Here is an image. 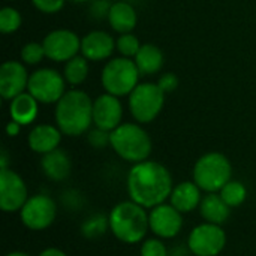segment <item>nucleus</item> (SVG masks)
Returning a JSON list of instances; mask_svg holds the SVG:
<instances>
[{
	"label": "nucleus",
	"instance_id": "nucleus-22",
	"mask_svg": "<svg viewBox=\"0 0 256 256\" xmlns=\"http://www.w3.org/2000/svg\"><path fill=\"white\" fill-rule=\"evenodd\" d=\"M200 213L206 222L214 225H224L230 218L231 207L222 200L220 195L208 194L207 196L202 198L200 204Z\"/></svg>",
	"mask_w": 256,
	"mask_h": 256
},
{
	"label": "nucleus",
	"instance_id": "nucleus-6",
	"mask_svg": "<svg viewBox=\"0 0 256 256\" xmlns=\"http://www.w3.org/2000/svg\"><path fill=\"white\" fill-rule=\"evenodd\" d=\"M140 76L141 74L135 64V60L117 57L104 66L100 82L106 93L122 98L129 96L135 90V87L140 84Z\"/></svg>",
	"mask_w": 256,
	"mask_h": 256
},
{
	"label": "nucleus",
	"instance_id": "nucleus-31",
	"mask_svg": "<svg viewBox=\"0 0 256 256\" xmlns=\"http://www.w3.org/2000/svg\"><path fill=\"white\" fill-rule=\"evenodd\" d=\"M110 134L111 132H106L104 129L94 128L88 134V142H90V146L94 147V148H104L105 146L110 144Z\"/></svg>",
	"mask_w": 256,
	"mask_h": 256
},
{
	"label": "nucleus",
	"instance_id": "nucleus-4",
	"mask_svg": "<svg viewBox=\"0 0 256 256\" xmlns=\"http://www.w3.org/2000/svg\"><path fill=\"white\" fill-rule=\"evenodd\" d=\"M110 146L123 159L132 164L144 162L152 153L148 134L135 123H122L110 134Z\"/></svg>",
	"mask_w": 256,
	"mask_h": 256
},
{
	"label": "nucleus",
	"instance_id": "nucleus-25",
	"mask_svg": "<svg viewBox=\"0 0 256 256\" xmlns=\"http://www.w3.org/2000/svg\"><path fill=\"white\" fill-rule=\"evenodd\" d=\"M222 200L230 206V207H238L242 206L246 198H248V190L246 186L242 182H236V180H230L222 189L220 194Z\"/></svg>",
	"mask_w": 256,
	"mask_h": 256
},
{
	"label": "nucleus",
	"instance_id": "nucleus-33",
	"mask_svg": "<svg viewBox=\"0 0 256 256\" xmlns=\"http://www.w3.org/2000/svg\"><path fill=\"white\" fill-rule=\"evenodd\" d=\"M180 81H178V76L172 72H165L164 75H160L159 81H158V86L160 87V90L166 94V93H171L174 92L177 87H178Z\"/></svg>",
	"mask_w": 256,
	"mask_h": 256
},
{
	"label": "nucleus",
	"instance_id": "nucleus-20",
	"mask_svg": "<svg viewBox=\"0 0 256 256\" xmlns=\"http://www.w3.org/2000/svg\"><path fill=\"white\" fill-rule=\"evenodd\" d=\"M40 168L50 180L63 182L69 177L70 170H72V164H70L69 156L63 150L56 148V150L42 156Z\"/></svg>",
	"mask_w": 256,
	"mask_h": 256
},
{
	"label": "nucleus",
	"instance_id": "nucleus-2",
	"mask_svg": "<svg viewBox=\"0 0 256 256\" xmlns=\"http://www.w3.org/2000/svg\"><path fill=\"white\" fill-rule=\"evenodd\" d=\"M54 117L62 134L80 136L93 123V100L82 90H69L56 104Z\"/></svg>",
	"mask_w": 256,
	"mask_h": 256
},
{
	"label": "nucleus",
	"instance_id": "nucleus-1",
	"mask_svg": "<svg viewBox=\"0 0 256 256\" xmlns=\"http://www.w3.org/2000/svg\"><path fill=\"white\" fill-rule=\"evenodd\" d=\"M126 186L130 201L144 208H153L164 204L174 188L170 171L154 160L134 164L128 172Z\"/></svg>",
	"mask_w": 256,
	"mask_h": 256
},
{
	"label": "nucleus",
	"instance_id": "nucleus-17",
	"mask_svg": "<svg viewBox=\"0 0 256 256\" xmlns=\"http://www.w3.org/2000/svg\"><path fill=\"white\" fill-rule=\"evenodd\" d=\"M28 147L39 154H46L56 148L62 141V130L51 124H38L28 134Z\"/></svg>",
	"mask_w": 256,
	"mask_h": 256
},
{
	"label": "nucleus",
	"instance_id": "nucleus-10",
	"mask_svg": "<svg viewBox=\"0 0 256 256\" xmlns=\"http://www.w3.org/2000/svg\"><path fill=\"white\" fill-rule=\"evenodd\" d=\"M226 244V234L222 225L202 224L192 230L188 238V246L196 256H218Z\"/></svg>",
	"mask_w": 256,
	"mask_h": 256
},
{
	"label": "nucleus",
	"instance_id": "nucleus-21",
	"mask_svg": "<svg viewBox=\"0 0 256 256\" xmlns=\"http://www.w3.org/2000/svg\"><path fill=\"white\" fill-rule=\"evenodd\" d=\"M39 112V102L27 92L18 94L10 100L9 114L10 120L20 123L21 126H27L34 122Z\"/></svg>",
	"mask_w": 256,
	"mask_h": 256
},
{
	"label": "nucleus",
	"instance_id": "nucleus-19",
	"mask_svg": "<svg viewBox=\"0 0 256 256\" xmlns=\"http://www.w3.org/2000/svg\"><path fill=\"white\" fill-rule=\"evenodd\" d=\"M108 22L114 32L118 34L123 33H132V30L136 27V12L132 4L126 2H116L108 9Z\"/></svg>",
	"mask_w": 256,
	"mask_h": 256
},
{
	"label": "nucleus",
	"instance_id": "nucleus-24",
	"mask_svg": "<svg viewBox=\"0 0 256 256\" xmlns=\"http://www.w3.org/2000/svg\"><path fill=\"white\" fill-rule=\"evenodd\" d=\"M63 76L68 84L80 86L88 76V60L84 56H75L66 62L63 69Z\"/></svg>",
	"mask_w": 256,
	"mask_h": 256
},
{
	"label": "nucleus",
	"instance_id": "nucleus-34",
	"mask_svg": "<svg viewBox=\"0 0 256 256\" xmlns=\"http://www.w3.org/2000/svg\"><path fill=\"white\" fill-rule=\"evenodd\" d=\"M20 130H21V124L14 122V120H10L8 123V126H6V132H8L9 136H16L20 134Z\"/></svg>",
	"mask_w": 256,
	"mask_h": 256
},
{
	"label": "nucleus",
	"instance_id": "nucleus-3",
	"mask_svg": "<svg viewBox=\"0 0 256 256\" xmlns=\"http://www.w3.org/2000/svg\"><path fill=\"white\" fill-rule=\"evenodd\" d=\"M108 220L112 236L126 244L142 242L150 230L146 208L134 201H123L117 204L111 210Z\"/></svg>",
	"mask_w": 256,
	"mask_h": 256
},
{
	"label": "nucleus",
	"instance_id": "nucleus-27",
	"mask_svg": "<svg viewBox=\"0 0 256 256\" xmlns=\"http://www.w3.org/2000/svg\"><path fill=\"white\" fill-rule=\"evenodd\" d=\"M140 48H141V42L132 33H123L116 40V50L122 54V57L132 58L136 56Z\"/></svg>",
	"mask_w": 256,
	"mask_h": 256
},
{
	"label": "nucleus",
	"instance_id": "nucleus-32",
	"mask_svg": "<svg viewBox=\"0 0 256 256\" xmlns=\"http://www.w3.org/2000/svg\"><path fill=\"white\" fill-rule=\"evenodd\" d=\"M66 0H32L33 6L44 14H56L64 6Z\"/></svg>",
	"mask_w": 256,
	"mask_h": 256
},
{
	"label": "nucleus",
	"instance_id": "nucleus-5",
	"mask_svg": "<svg viewBox=\"0 0 256 256\" xmlns=\"http://www.w3.org/2000/svg\"><path fill=\"white\" fill-rule=\"evenodd\" d=\"M232 166L230 159L218 152L201 156L194 166V182L201 190L208 194L220 192V189L231 180Z\"/></svg>",
	"mask_w": 256,
	"mask_h": 256
},
{
	"label": "nucleus",
	"instance_id": "nucleus-7",
	"mask_svg": "<svg viewBox=\"0 0 256 256\" xmlns=\"http://www.w3.org/2000/svg\"><path fill=\"white\" fill-rule=\"evenodd\" d=\"M165 93L154 82H142L129 94V110L138 123L153 122L162 111Z\"/></svg>",
	"mask_w": 256,
	"mask_h": 256
},
{
	"label": "nucleus",
	"instance_id": "nucleus-35",
	"mask_svg": "<svg viewBox=\"0 0 256 256\" xmlns=\"http://www.w3.org/2000/svg\"><path fill=\"white\" fill-rule=\"evenodd\" d=\"M39 256H68L63 250H60V249H56V248H48V249H45V250H42Z\"/></svg>",
	"mask_w": 256,
	"mask_h": 256
},
{
	"label": "nucleus",
	"instance_id": "nucleus-12",
	"mask_svg": "<svg viewBox=\"0 0 256 256\" xmlns=\"http://www.w3.org/2000/svg\"><path fill=\"white\" fill-rule=\"evenodd\" d=\"M28 200L24 180L15 171L4 168L0 171V208L4 213H15Z\"/></svg>",
	"mask_w": 256,
	"mask_h": 256
},
{
	"label": "nucleus",
	"instance_id": "nucleus-30",
	"mask_svg": "<svg viewBox=\"0 0 256 256\" xmlns=\"http://www.w3.org/2000/svg\"><path fill=\"white\" fill-rule=\"evenodd\" d=\"M141 256H168L166 246L159 238H148L141 246Z\"/></svg>",
	"mask_w": 256,
	"mask_h": 256
},
{
	"label": "nucleus",
	"instance_id": "nucleus-29",
	"mask_svg": "<svg viewBox=\"0 0 256 256\" xmlns=\"http://www.w3.org/2000/svg\"><path fill=\"white\" fill-rule=\"evenodd\" d=\"M108 226H110V220L100 214H96V216L87 219L81 230H82V236H86L88 238H94V237H100L106 231Z\"/></svg>",
	"mask_w": 256,
	"mask_h": 256
},
{
	"label": "nucleus",
	"instance_id": "nucleus-14",
	"mask_svg": "<svg viewBox=\"0 0 256 256\" xmlns=\"http://www.w3.org/2000/svg\"><path fill=\"white\" fill-rule=\"evenodd\" d=\"M123 106L117 96L104 93L93 100V123L96 128L112 132L122 124Z\"/></svg>",
	"mask_w": 256,
	"mask_h": 256
},
{
	"label": "nucleus",
	"instance_id": "nucleus-23",
	"mask_svg": "<svg viewBox=\"0 0 256 256\" xmlns=\"http://www.w3.org/2000/svg\"><path fill=\"white\" fill-rule=\"evenodd\" d=\"M134 60L141 75H153L164 68L165 58L159 46H156L154 44H144L141 45Z\"/></svg>",
	"mask_w": 256,
	"mask_h": 256
},
{
	"label": "nucleus",
	"instance_id": "nucleus-16",
	"mask_svg": "<svg viewBox=\"0 0 256 256\" xmlns=\"http://www.w3.org/2000/svg\"><path fill=\"white\" fill-rule=\"evenodd\" d=\"M116 50V40L104 30H93L81 39V54L90 62L106 60Z\"/></svg>",
	"mask_w": 256,
	"mask_h": 256
},
{
	"label": "nucleus",
	"instance_id": "nucleus-9",
	"mask_svg": "<svg viewBox=\"0 0 256 256\" xmlns=\"http://www.w3.org/2000/svg\"><path fill=\"white\" fill-rule=\"evenodd\" d=\"M57 216V206L48 195H33L28 196L22 208L20 210V218L24 226L33 231H42L52 225Z\"/></svg>",
	"mask_w": 256,
	"mask_h": 256
},
{
	"label": "nucleus",
	"instance_id": "nucleus-26",
	"mask_svg": "<svg viewBox=\"0 0 256 256\" xmlns=\"http://www.w3.org/2000/svg\"><path fill=\"white\" fill-rule=\"evenodd\" d=\"M22 18L21 14L12 8V6H6L0 10V30L2 33L8 34V33H14L21 27Z\"/></svg>",
	"mask_w": 256,
	"mask_h": 256
},
{
	"label": "nucleus",
	"instance_id": "nucleus-28",
	"mask_svg": "<svg viewBox=\"0 0 256 256\" xmlns=\"http://www.w3.org/2000/svg\"><path fill=\"white\" fill-rule=\"evenodd\" d=\"M20 57H21L22 63H26V64H38L46 57V54H45V48L42 44L28 42L21 48Z\"/></svg>",
	"mask_w": 256,
	"mask_h": 256
},
{
	"label": "nucleus",
	"instance_id": "nucleus-37",
	"mask_svg": "<svg viewBox=\"0 0 256 256\" xmlns=\"http://www.w3.org/2000/svg\"><path fill=\"white\" fill-rule=\"evenodd\" d=\"M70 2H74V3H84V2H87V0H70Z\"/></svg>",
	"mask_w": 256,
	"mask_h": 256
},
{
	"label": "nucleus",
	"instance_id": "nucleus-36",
	"mask_svg": "<svg viewBox=\"0 0 256 256\" xmlns=\"http://www.w3.org/2000/svg\"><path fill=\"white\" fill-rule=\"evenodd\" d=\"M6 256H30L28 254H24V252H12V254H8Z\"/></svg>",
	"mask_w": 256,
	"mask_h": 256
},
{
	"label": "nucleus",
	"instance_id": "nucleus-8",
	"mask_svg": "<svg viewBox=\"0 0 256 256\" xmlns=\"http://www.w3.org/2000/svg\"><path fill=\"white\" fill-rule=\"evenodd\" d=\"M66 80L58 70L42 68L28 76L27 92L39 104H57L66 93Z\"/></svg>",
	"mask_w": 256,
	"mask_h": 256
},
{
	"label": "nucleus",
	"instance_id": "nucleus-18",
	"mask_svg": "<svg viewBox=\"0 0 256 256\" xmlns=\"http://www.w3.org/2000/svg\"><path fill=\"white\" fill-rule=\"evenodd\" d=\"M170 201H171V206L176 207L182 214L190 213L192 210L200 207L202 201L201 189L195 182H182L172 188Z\"/></svg>",
	"mask_w": 256,
	"mask_h": 256
},
{
	"label": "nucleus",
	"instance_id": "nucleus-13",
	"mask_svg": "<svg viewBox=\"0 0 256 256\" xmlns=\"http://www.w3.org/2000/svg\"><path fill=\"white\" fill-rule=\"evenodd\" d=\"M148 225L153 234L159 238H174L183 226L182 213L171 204H160L152 208Z\"/></svg>",
	"mask_w": 256,
	"mask_h": 256
},
{
	"label": "nucleus",
	"instance_id": "nucleus-11",
	"mask_svg": "<svg viewBox=\"0 0 256 256\" xmlns=\"http://www.w3.org/2000/svg\"><path fill=\"white\" fill-rule=\"evenodd\" d=\"M45 54L52 62H68L81 51V39L76 33L66 28L50 32L42 40Z\"/></svg>",
	"mask_w": 256,
	"mask_h": 256
},
{
	"label": "nucleus",
	"instance_id": "nucleus-15",
	"mask_svg": "<svg viewBox=\"0 0 256 256\" xmlns=\"http://www.w3.org/2000/svg\"><path fill=\"white\" fill-rule=\"evenodd\" d=\"M27 69L24 63L9 60L0 68V96L3 100H12L18 94L24 93L28 84Z\"/></svg>",
	"mask_w": 256,
	"mask_h": 256
}]
</instances>
